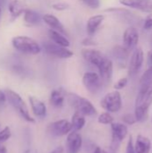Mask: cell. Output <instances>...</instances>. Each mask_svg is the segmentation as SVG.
I'll return each mask as SVG.
<instances>
[{
    "label": "cell",
    "instance_id": "1",
    "mask_svg": "<svg viewBox=\"0 0 152 153\" xmlns=\"http://www.w3.org/2000/svg\"><path fill=\"white\" fill-rule=\"evenodd\" d=\"M152 104V86L147 89H140L135 100L134 115L137 122L144 121L148 117L150 107Z\"/></svg>",
    "mask_w": 152,
    "mask_h": 153
},
{
    "label": "cell",
    "instance_id": "2",
    "mask_svg": "<svg viewBox=\"0 0 152 153\" xmlns=\"http://www.w3.org/2000/svg\"><path fill=\"white\" fill-rule=\"evenodd\" d=\"M12 45L17 51L28 55H38L41 51L39 44L32 38L27 36H15L12 39Z\"/></svg>",
    "mask_w": 152,
    "mask_h": 153
},
{
    "label": "cell",
    "instance_id": "3",
    "mask_svg": "<svg viewBox=\"0 0 152 153\" xmlns=\"http://www.w3.org/2000/svg\"><path fill=\"white\" fill-rule=\"evenodd\" d=\"M67 99L69 104L75 109V112H78L84 117H92L97 114L96 108L89 100L75 93H68Z\"/></svg>",
    "mask_w": 152,
    "mask_h": 153
},
{
    "label": "cell",
    "instance_id": "4",
    "mask_svg": "<svg viewBox=\"0 0 152 153\" xmlns=\"http://www.w3.org/2000/svg\"><path fill=\"white\" fill-rule=\"evenodd\" d=\"M5 94H6L7 100L9 101V103L13 107L16 112L20 114V116L24 120H26L29 123H35V119L30 116L25 101L17 92H15L13 90L7 89L5 90Z\"/></svg>",
    "mask_w": 152,
    "mask_h": 153
},
{
    "label": "cell",
    "instance_id": "5",
    "mask_svg": "<svg viewBox=\"0 0 152 153\" xmlns=\"http://www.w3.org/2000/svg\"><path fill=\"white\" fill-rule=\"evenodd\" d=\"M100 106L102 108L109 113H117L118 111H120L123 106L120 92L116 90L107 93L101 100Z\"/></svg>",
    "mask_w": 152,
    "mask_h": 153
},
{
    "label": "cell",
    "instance_id": "6",
    "mask_svg": "<svg viewBox=\"0 0 152 153\" xmlns=\"http://www.w3.org/2000/svg\"><path fill=\"white\" fill-rule=\"evenodd\" d=\"M102 83L103 81L100 75L95 72H87L82 76L83 86L89 92L92 94H97L100 91L102 88Z\"/></svg>",
    "mask_w": 152,
    "mask_h": 153
},
{
    "label": "cell",
    "instance_id": "7",
    "mask_svg": "<svg viewBox=\"0 0 152 153\" xmlns=\"http://www.w3.org/2000/svg\"><path fill=\"white\" fill-rule=\"evenodd\" d=\"M112 131V144L111 150L116 151V148H118L119 144L125 139L128 134V128L125 125L122 123H113L111 124Z\"/></svg>",
    "mask_w": 152,
    "mask_h": 153
},
{
    "label": "cell",
    "instance_id": "8",
    "mask_svg": "<svg viewBox=\"0 0 152 153\" xmlns=\"http://www.w3.org/2000/svg\"><path fill=\"white\" fill-rule=\"evenodd\" d=\"M45 51L55 57L57 58H61V59H67L70 58L73 56V52L72 50H70L68 48L57 45L54 42H46L43 45Z\"/></svg>",
    "mask_w": 152,
    "mask_h": 153
},
{
    "label": "cell",
    "instance_id": "9",
    "mask_svg": "<svg viewBox=\"0 0 152 153\" xmlns=\"http://www.w3.org/2000/svg\"><path fill=\"white\" fill-rule=\"evenodd\" d=\"M144 61V53L142 48H135L129 61L128 74L130 76L136 75L142 67Z\"/></svg>",
    "mask_w": 152,
    "mask_h": 153
},
{
    "label": "cell",
    "instance_id": "10",
    "mask_svg": "<svg viewBox=\"0 0 152 153\" xmlns=\"http://www.w3.org/2000/svg\"><path fill=\"white\" fill-rule=\"evenodd\" d=\"M73 129V126L71 122L65 119H61L55 121L48 125L47 131L51 135L54 136H64L67 135L69 133H71Z\"/></svg>",
    "mask_w": 152,
    "mask_h": 153
},
{
    "label": "cell",
    "instance_id": "11",
    "mask_svg": "<svg viewBox=\"0 0 152 153\" xmlns=\"http://www.w3.org/2000/svg\"><path fill=\"white\" fill-rule=\"evenodd\" d=\"M82 55L83 58L90 63V65H94L95 67L99 68L100 65L105 61L107 56L97 49L92 48H84L82 50Z\"/></svg>",
    "mask_w": 152,
    "mask_h": 153
},
{
    "label": "cell",
    "instance_id": "12",
    "mask_svg": "<svg viewBox=\"0 0 152 153\" xmlns=\"http://www.w3.org/2000/svg\"><path fill=\"white\" fill-rule=\"evenodd\" d=\"M139 31L135 27H128L123 35V40L125 48L128 50L133 49L136 48L139 42Z\"/></svg>",
    "mask_w": 152,
    "mask_h": 153
},
{
    "label": "cell",
    "instance_id": "13",
    "mask_svg": "<svg viewBox=\"0 0 152 153\" xmlns=\"http://www.w3.org/2000/svg\"><path fill=\"white\" fill-rule=\"evenodd\" d=\"M82 146V135L77 131H73L67 134L66 149L67 153H79Z\"/></svg>",
    "mask_w": 152,
    "mask_h": 153
},
{
    "label": "cell",
    "instance_id": "14",
    "mask_svg": "<svg viewBox=\"0 0 152 153\" xmlns=\"http://www.w3.org/2000/svg\"><path fill=\"white\" fill-rule=\"evenodd\" d=\"M124 6L137 9L143 13H152V2L151 0H119Z\"/></svg>",
    "mask_w": 152,
    "mask_h": 153
},
{
    "label": "cell",
    "instance_id": "15",
    "mask_svg": "<svg viewBox=\"0 0 152 153\" xmlns=\"http://www.w3.org/2000/svg\"><path fill=\"white\" fill-rule=\"evenodd\" d=\"M99 74L100 75L104 82H109L113 76V62L111 59L107 57L105 61L98 68Z\"/></svg>",
    "mask_w": 152,
    "mask_h": 153
},
{
    "label": "cell",
    "instance_id": "16",
    "mask_svg": "<svg viewBox=\"0 0 152 153\" xmlns=\"http://www.w3.org/2000/svg\"><path fill=\"white\" fill-rule=\"evenodd\" d=\"M105 20L104 14H97L90 17L87 21L86 24V30L89 36H92L96 33L99 26L102 24V22Z\"/></svg>",
    "mask_w": 152,
    "mask_h": 153
},
{
    "label": "cell",
    "instance_id": "17",
    "mask_svg": "<svg viewBox=\"0 0 152 153\" xmlns=\"http://www.w3.org/2000/svg\"><path fill=\"white\" fill-rule=\"evenodd\" d=\"M29 101L32 109L33 114L39 117H44L47 114V107L45 103L34 96L29 97Z\"/></svg>",
    "mask_w": 152,
    "mask_h": 153
},
{
    "label": "cell",
    "instance_id": "18",
    "mask_svg": "<svg viewBox=\"0 0 152 153\" xmlns=\"http://www.w3.org/2000/svg\"><path fill=\"white\" fill-rule=\"evenodd\" d=\"M65 97H66V92L63 88L53 90L49 98L50 104L55 108H62L65 104Z\"/></svg>",
    "mask_w": 152,
    "mask_h": 153
},
{
    "label": "cell",
    "instance_id": "19",
    "mask_svg": "<svg viewBox=\"0 0 152 153\" xmlns=\"http://www.w3.org/2000/svg\"><path fill=\"white\" fill-rule=\"evenodd\" d=\"M43 18V21L44 22L50 27V29L52 30H57L63 34H65L66 31H65V29L64 27V25L62 24V22H60V20L56 17L55 15L53 14H50V13H47V14H44L42 16Z\"/></svg>",
    "mask_w": 152,
    "mask_h": 153
},
{
    "label": "cell",
    "instance_id": "20",
    "mask_svg": "<svg viewBox=\"0 0 152 153\" xmlns=\"http://www.w3.org/2000/svg\"><path fill=\"white\" fill-rule=\"evenodd\" d=\"M134 149L136 153H150L151 149V142L148 137L140 134L136 138Z\"/></svg>",
    "mask_w": 152,
    "mask_h": 153
},
{
    "label": "cell",
    "instance_id": "21",
    "mask_svg": "<svg viewBox=\"0 0 152 153\" xmlns=\"http://www.w3.org/2000/svg\"><path fill=\"white\" fill-rule=\"evenodd\" d=\"M43 20L42 16L34 10L26 9L23 13V21L27 26H35L40 23Z\"/></svg>",
    "mask_w": 152,
    "mask_h": 153
},
{
    "label": "cell",
    "instance_id": "22",
    "mask_svg": "<svg viewBox=\"0 0 152 153\" xmlns=\"http://www.w3.org/2000/svg\"><path fill=\"white\" fill-rule=\"evenodd\" d=\"M8 10H9V13L11 16V22H13L22 14H23L26 9L24 8V6L20 1L13 0L9 4Z\"/></svg>",
    "mask_w": 152,
    "mask_h": 153
},
{
    "label": "cell",
    "instance_id": "23",
    "mask_svg": "<svg viewBox=\"0 0 152 153\" xmlns=\"http://www.w3.org/2000/svg\"><path fill=\"white\" fill-rule=\"evenodd\" d=\"M48 36H49L50 39L52 40V42H54V43H56L57 45L65 47V48L70 47V41L65 36V34H63V33H61V32H59L57 30L50 29L48 30Z\"/></svg>",
    "mask_w": 152,
    "mask_h": 153
},
{
    "label": "cell",
    "instance_id": "24",
    "mask_svg": "<svg viewBox=\"0 0 152 153\" xmlns=\"http://www.w3.org/2000/svg\"><path fill=\"white\" fill-rule=\"evenodd\" d=\"M86 120L84 116H82V114L75 112L73 117H72V120H71V124L73 126V128L74 129V131H80L82 130L84 126H85Z\"/></svg>",
    "mask_w": 152,
    "mask_h": 153
},
{
    "label": "cell",
    "instance_id": "25",
    "mask_svg": "<svg viewBox=\"0 0 152 153\" xmlns=\"http://www.w3.org/2000/svg\"><path fill=\"white\" fill-rule=\"evenodd\" d=\"M140 89H147L152 86V67H149L142 74L140 82Z\"/></svg>",
    "mask_w": 152,
    "mask_h": 153
},
{
    "label": "cell",
    "instance_id": "26",
    "mask_svg": "<svg viewBox=\"0 0 152 153\" xmlns=\"http://www.w3.org/2000/svg\"><path fill=\"white\" fill-rule=\"evenodd\" d=\"M98 122L102 125H111L114 123V117L109 112H104L99 116Z\"/></svg>",
    "mask_w": 152,
    "mask_h": 153
},
{
    "label": "cell",
    "instance_id": "27",
    "mask_svg": "<svg viewBox=\"0 0 152 153\" xmlns=\"http://www.w3.org/2000/svg\"><path fill=\"white\" fill-rule=\"evenodd\" d=\"M12 136V132L8 126H5L3 130L0 131V142L4 143L9 140Z\"/></svg>",
    "mask_w": 152,
    "mask_h": 153
},
{
    "label": "cell",
    "instance_id": "28",
    "mask_svg": "<svg viewBox=\"0 0 152 153\" xmlns=\"http://www.w3.org/2000/svg\"><path fill=\"white\" fill-rule=\"evenodd\" d=\"M80 1L90 9H98L100 6V0H80Z\"/></svg>",
    "mask_w": 152,
    "mask_h": 153
},
{
    "label": "cell",
    "instance_id": "29",
    "mask_svg": "<svg viewBox=\"0 0 152 153\" xmlns=\"http://www.w3.org/2000/svg\"><path fill=\"white\" fill-rule=\"evenodd\" d=\"M128 54V49L122 47H116L114 50V55L118 58H125Z\"/></svg>",
    "mask_w": 152,
    "mask_h": 153
},
{
    "label": "cell",
    "instance_id": "30",
    "mask_svg": "<svg viewBox=\"0 0 152 153\" xmlns=\"http://www.w3.org/2000/svg\"><path fill=\"white\" fill-rule=\"evenodd\" d=\"M123 121L126 124V125H134L136 122H137V119H136V117L134 114H125L123 116Z\"/></svg>",
    "mask_w": 152,
    "mask_h": 153
},
{
    "label": "cell",
    "instance_id": "31",
    "mask_svg": "<svg viewBox=\"0 0 152 153\" xmlns=\"http://www.w3.org/2000/svg\"><path fill=\"white\" fill-rule=\"evenodd\" d=\"M127 83H128V79L126 77H123L116 82V84L114 85V88H115V90L119 91V90L124 89L127 85Z\"/></svg>",
    "mask_w": 152,
    "mask_h": 153
},
{
    "label": "cell",
    "instance_id": "32",
    "mask_svg": "<svg viewBox=\"0 0 152 153\" xmlns=\"http://www.w3.org/2000/svg\"><path fill=\"white\" fill-rule=\"evenodd\" d=\"M52 8L56 11H65L69 8V4L65 2H57L52 4Z\"/></svg>",
    "mask_w": 152,
    "mask_h": 153
},
{
    "label": "cell",
    "instance_id": "33",
    "mask_svg": "<svg viewBox=\"0 0 152 153\" xmlns=\"http://www.w3.org/2000/svg\"><path fill=\"white\" fill-rule=\"evenodd\" d=\"M143 28L146 30H152V13H149L148 16L145 18L144 24H143Z\"/></svg>",
    "mask_w": 152,
    "mask_h": 153
},
{
    "label": "cell",
    "instance_id": "34",
    "mask_svg": "<svg viewBox=\"0 0 152 153\" xmlns=\"http://www.w3.org/2000/svg\"><path fill=\"white\" fill-rule=\"evenodd\" d=\"M125 153H136L135 152V149H134V145H133V137L132 136H130V138L128 140Z\"/></svg>",
    "mask_w": 152,
    "mask_h": 153
},
{
    "label": "cell",
    "instance_id": "35",
    "mask_svg": "<svg viewBox=\"0 0 152 153\" xmlns=\"http://www.w3.org/2000/svg\"><path fill=\"white\" fill-rule=\"evenodd\" d=\"M7 100V97H6V94H5V91H3L0 90V103H4Z\"/></svg>",
    "mask_w": 152,
    "mask_h": 153
},
{
    "label": "cell",
    "instance_id": "36",
    "mask_svg": "<svg viewBox=\"0 0 152 153\" xmlns=\"http://www.w3.org/2000/svg\"><path fill=\"white\" fill-rule=\"evenodd\" d=\"M50 153H64V148L62 146H58L56 149H54Z\"/></svg>",
    "mask_w": 152,
    "mask_h": 153
},
{
    "label": "cell",
    "instance_id": "37",
    "mask_svg": "<svg viewBox=\"0 0 152 153\" xmlns=\"http://www.w3.org/2000/svg\"><path fill=\"white\" fill-rule=\"evenodd\" d=\"M0 153H7L6 147L3 144V143L0 142Z\"/></svg>",
    "mask_w": 152,
    "mask_h": 153
},
{
    "label": "cell",
    "instance_id": "38",
    "mask_svg": "<svg viewBox=\"0 0 152 153\" xmlns=\"http://www.w3.org/2000/svg\"><path fill=\"white\" fill-rule=\"evenodd\" d=\"M148 63L150 65V67H152V50H151L149 52V55H148Z\"/></svg>",
    "mask_w": 152,
    "mask_h": 153
},
{
    "label": "cell",
    "instance_id": "39",
    "mask_svg": "<svg viewBox=\"0 0 152 153\" xmlns=\"http://www.w3.org/2000/svg\"><path fill=\"white\" fill-rule=\"evenodd\" d=\"M101 149L99 148V147H97L96 149H95V151L93 152V153H101Z\"/></svg>",
    "mask_w": 152,
    "mask_h": 153
},
{
    "label": "cell",
    "instance_id": "40",
    "mask_svg": "<svg viewBox=\"0 0 152 153\" xmlns=\"http://www.w3.org/2000/svg\"><path fill=\"white\" fill-rule=\"evenodd\" d=\"M4 2H5V0H0V5L2 6L4 4Z\"/></svg>",
    "mask_w": 152,
    "mask_h": 153
},
{
    "label": "cell",
    "instance_id": "41",
    "mask_svg": "<svg viewBox=\"0 0 152 153\" xmlns=\"http://www.w3.org/2000/svg\"><path fill=\"white\" fill-rule=\"evenodd\" d=\"M1 12H2V6L0 5V18H1Z\"/></svg>",
    "mask_w": 152,
    "mask_h": 153
},
{
    "label": "cell",
    "instance_id": "42",
    "mask_svg": "<svg viewBox=\"0 0 152 153\" xmlns=\"http://www.w3.org/2000/svg\"><path fill=\"white\" fill-rule=\"evenodd\" d=\"M101 153H108V152H105V151H103V150H102V151H101Z\"/></svg>",
    "mask_w": 152,
    "mask_h": 153
},
{
    "label": "cell",
    "instance_id": "43",
    "mask_svg": "<svg viewBox=\"0 0 152 153\" xmlns=\"http://www.w3.org/2000/svg\"><path fill=\"white\" fill-rule=\"evenodd\" d=\"M151 41H152V34H151Z\"/></svg>",
    "mask_w": 152,
    "mask_h": 153
}]
</instances>
